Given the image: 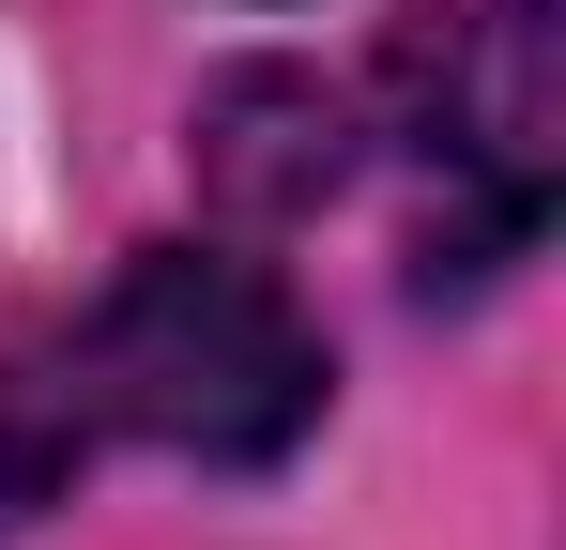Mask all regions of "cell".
Masks as SVG:
<instances>
[{"label":"cell","instance_id":"6da1fadb","mask_svg":"<svg viewBox=\"0 0 566 550\" xmlns=\"http://www.w3.org/2000/svg\"><path fill=\"white\" fill-rule=\"evenodd\" d=\"M62 398H77V429L169 444L199 474H276L322 429L337 367H322L306 306L261 261H230V245H138L93 290V321L62 352Z\"/></svg>","mask_w":566,"mask_h":550},{"label":"cell","instance_id":"7a4b0ae2","mask_svg":"<svg viewBox=\"0 0 566 550\" xmlns=\"http://www.w3.org/2000/svg\"><path fill=\"white\" fill-rule=\"evenodd\" d=\"M398 138L429 154L444 214H429V290L444 275H505L552 214V15L490 0L444 31H398Z\"/></svg>","mask_w":566,"mask_h":550},{"label":"cell","instance_id":"3957f363","mask_svg":"<svg viewBox=\"0 0 566 550\" xmlns=\"http://www.w3.org/2000/svg\"><path fill=\"white\" fill-rule=\"evenodd\" d=\"M199 169H214L230 214H306V199H337V169H353V92L291 77V62L214 77V107H199Z\"/></svg>","mask_w":566,"mask_h":550},{"label":"cell","instance_id":"277c9868","mask_svg":"<svg viewBox=\"0 0 566 550\" xmlns=\"http://www.w3.org/2000/svg\"><path fill=\"white\" fill-rule=\"evenodd\" d=\"M62 474H77V398L0 367V536H15V520H46V505H62Z\"/></svg>","mask_w":566,"mask_h":550}]
</instances>
